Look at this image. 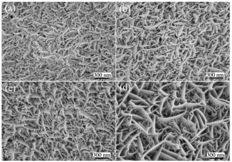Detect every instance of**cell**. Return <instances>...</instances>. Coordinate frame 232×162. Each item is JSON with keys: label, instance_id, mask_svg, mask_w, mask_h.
<instances>
[{"label": "cell", "instance_id": "6da1fadb", "mask_svg": "<svg viewBox=\"0 0 232 162\" xmlns=\"http://www.w3.org/2000/svg\"><path fill=\"white\" fill-rule=\"evenodd\" d=\"M161 152L168 155L169 156H171V157L175 159L176 161H187V159L185 157H182L180 154H177L175 152L170 151L166 150V149H165L163 148L162 150H161Z\"/></svg>", "mask_w": 232, "mask_h": 162}, {"label": "cell", "instance_id": "7a4b0ae2", "mask_svg": "<svg viewBox=\"0 0 232 162\" xmlns=\"http://www.w3.org/2000/svg\"><path fill=\"white\" fill-rule=\"evenodd\" d=\"M157 159H158V160H160V161H163V160L164 161H176L174 158L162 152H161V153H160Z\"/></svg>", "mask_w": 232, "mask_h": 162}]
</instances>
